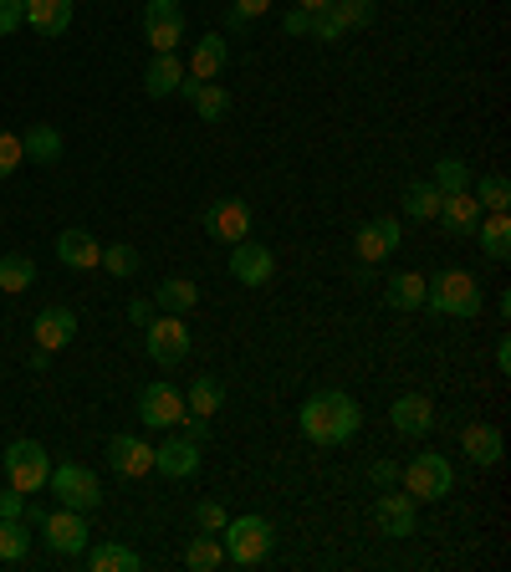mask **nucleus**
<instances>
[{
	"label": "nucleus",
	"mask_w": 511,
	"mask_h": 572,
	"mask_svg": "<svg viewBox=\"0 0 511 572\" xmlns=\"http://www.w3.org/2000/svg\"><path fill=\"white\" fill-rule=\"evenodd\" d=\"M297 425L312 445L322 450H333V445H348L364 425V410H358V399H348L343 389H322V394H307L302 410H297Z\"/></svg>",
	"instance_id": "nucleus-1"
},
{
	"label": "nucleus",
	"mask_w": 511,
	"mask_h": 572,
	"mask_svg": "<svg viewBox=\"0 0 511 572\" xmlns=\"http://www.w3.org/2000/svg\"><path fill=\"white\" fill-rule=\"evenodd\" d=\"M424 307L445 312V317H481V281L460 271V266H445L435 277H424Z\"/></svg>",
	"instance_id": "nucleus-2"
},
{
	"label": "nucleus",
	"mask_w": 511,
	"mask_h": 572,
	"mask_svg": "<svg viewBox=\"0 0 511 572\" xmlns=\"http://www.w3.org/2000/svg\"><path fill=\"white\" fill-rule=\"evenodd\" d=\"M220 547H225V562H241V568H256V562L271 558L277 547V527L266 516H231L220 527Z\"/></svg>",
	"instance_id": "nucleus-3"
},
{
	"label": "nucleus",
	"mask_w": 511,
	"mask_h": 572,
	"mask_svg": "<svg viewBox=\"0 0 511 572\" xmlns=\"http://www.w3.org/2000/svg\"><path fill=\"white\" fill-rule=\"evenodd\" d=\"M404 491L414 501H440L455 491V466L440 450H420V456L404 466Z\"/></svg>",
	"instance_id": "nucleus-4"
},
{
	"label": "nucleus",
	"mask_w": 511,
	"mask_h": 572,
	"mask_svg": "<svg viewBox=\"0 0 511 572\" xmlns=\"http://www.w3.org/2000/svg\"><path fill=\"white\" fill-rule=\"evenodd\" d=\"M46 491H57L62 506H73V512L88 516L92 506H102V481L92 475L88 466H77V460H67V466H52V475H46Z\"/></svg>",
	"instance_id": "nucleus-5"
},
{
	"label": "nucleus",
	"mask_w": 511,
	"mask_h": 572,
	"mask_svg": "<svg viewBox=\"0 0 511 572\" xmlns=\"http://www.w3.org/2000/svg\"><path fill=\"white\" fill-rule=\"evenodd\" d=\"M144 348L159 368H179L185 358H190V327H185V317H175V312L148 317L144 323Z\"/></svg>",
	"instance_id": "nucleus-6"
},
{
	"label": "nucleus",
	"mask_w": 511,
	"mask_h": 572,
	"mask_svg": "<svg viewBox=\"0 0 511 572\" xmlns=\"http://www.w3.org/2000/svg\"><path fill=\"white\" fill-rule=\"evenodd\" d=\"M46 475H52V460L36 440H11L5 445V481L21 491V496H36L46 491Z\"/></svg>",
	"instance_id": "nucleus-7"
},
{
	"label": "nucleus",
	"mask_w": 511,
	"mask_h": 572,
	"mask_svg": "<svg viewBox=\"0 0 511 572\" xmlns=\"http://www.w3.org/2000/svg\"><path fill=\"white\" fill-rule=\"evenodd\" d=\"M144 36L154 52H175L185 42V5L179 0H144Z\"/></svg>",
	"instance_id": "nucleus-8"
},
{
	"label": "nucleus",
	"mask_w": 511,
	"mask_h": 572,
	"mask_svg": "<svg viewBox=\"0 0 511 572\" xmlns=\"http://www.w3.org/2000/svg\"><path fill=\"white\" fill-rule=\"evenodd\" d=\"M185 394H179L175 383H148L144 394H138V419H144L148 429H179V419H185Z\"/></svg>",
	"instance_id": "nucleus-9"
},
{
	"label": "nucleus",
	"mask_w": 511,
	"mask_h": 572,
	"mask_svg": "<svg viewBox=\"0 0 511 572\" xmlns=\"http://www.w3.org/2000/svg\"><path fill=\"white\" fill-rule=\"evenodd\" d=\"M231 277L241 281V287H266V281L277 277V256L246 235V240H235L231 246Z\"/></svg>",
	"instance_id": "nucleus-10"
},
{
	"label": "nucleus",
	"mask_w": 511,
	"mask_h": 572,
	"mask_svg": "<svg viewBox=\"0 0 511 572\" xmlns=\"http://www.w3.org/2000/svg\"><path fill=\"white\" fill-rule=\"evenodd\" d=\"M42 531H46V547H52V552H62V558L88 552V521H82V512H73V506H62V512L46 516Z\"/></svg>",
	"instance_id": "nucleus-11"
},
{
	"label": "nucleus",
	"mask_w": 511,
	"mask_h": 572,
	"mask_svg": "<svg viewBox=\"0 0 511 572\" xmlns=\"http://www.w3.org/2000/svg\"><path fill=\"white\" fill-rule=\"evenodd\" d=\"M200 460L204 456L190 435H169L164 445H154V470L169 475V481H190V475H200Z\"/></svg>",
	"instance_id": "nucleus-12"
},
{
	"label": "nucleus",
	"mask_w": 511,
	"mask_h": 572,
	"mask_svg": "<svg viewBox=\"0 0 511 572\" xmlns=\"http://www.w3.org/2000/svg\"><path fill=\"white\" fill-rule=\"evenodd\" d=\"M204 231L215 235V240H225V246L246 240L251 235V205L246 200H235V194H225V200H215V205L204 210Z\"/></svg>",
	"instance_id": "nucleus-13"
},
{
	"label": "nucleus",
	"mask_w": 511,
	"mask_h": 572,
	"mask_svg": "<svg viewBox=\"0 0 511 572\" xmlns=\"http://www.w3.org/2000/svg\"><path fill=\"white\" fill-rule=\"evenodd\" d=\"M414 506H420V501L409 496V491H395V485H389V491H384L379 496V506H374V527H379V537H409V531H414Z\"/></svg>",
	"instance_id": "nucleus-14"
},
{
	"label": "nucleus",
	"mask_w": 511,
	"mask_h": 572,
	"mask_svg": "<svg viewBox=\"0 0 511 572\" xmlns=\"http://www.w3.org/2000/svg\"><path fill=\"white\" fill-rule=\"evenodd\" d=\"M31 338L42 352H57L77 338V312L73 307H42L36 312V323H31Z\"/></svg>",
	"instance_id": "nucleus-15"
},
{
	"label": "nucleus",
	"mask_w": 511,
	"mask_h": 572,
	"mask_svg": "<svg viewBox=\"0 0 511 572\" xmlns=\"http://www.w3.org/2000/svg\"><path fill=\"white\" fill-rule=\"evenodd\" d=\"M108 460H113L118 475L144 481L148 470H154V445L138 440V435H113V440H108Z\"/></svg>",
	"instance_id": "nucleus-16"
},
{
	"label": "nucleus",
	"mask_w": 511,
	"mask_h": 572,
	"mask_svg": "<svg viewBox=\"0 0 511 572\" xmlns=\"http://www.w3.org/2000/svg\"><path fill=\"white\" fill-rule=\"evenodd\" d=\"M389 425H395L399 435H409V440H420V435L435 429V404L424 394H399L395 410H389Z\"/></svg>",
	"instance_id": "nucleus-17"
},
{
	"label": "nucleus",
	"mask_w": 511,
	"mask_h": 572,
	"mask_svg": "<svg viewBox=\"0 0 511 572\" xmlns=\"http://www.w3.org/2000/svg\"><path fill=\"white\" fill-rule=\"evenodd\" d=\"M26 26L36 36H67L73 31V0H21Z\"/></svg>",
	"instance_id": "nucleus-18"
},
{
	"label": "nucleus",
	"mask_w": 511,
	"mask_h": 572,
	"mask_svg": "<svg viewBox=\"0 0 511 572\" xmlns=\"http://www.w3.org/2000/svg\"><path fill=\"white\" fill-rule=\"evenodd\" d=\"M225 61H231V46H225V36H200L195 42V57L185 61V77H195V82H215L220 72H225Z\"/></svg>",
	"instance_id": "nucleus-19"
},
{
	"label": "nucleus",
	"mask_w": 511,
	"mask_h": 572,
	"mask_svg": "<svg viewBox=\"0 0 511 572\" xmlns=\"http://www.w3.org/2000/svg\"><path fill=\"white\" fill-rule=\"evenodd\" d=\"M353 246H358V261H368V266L384 261V256L399 246V221L395 215H379V221L358 225V240H353Z\"/></svg>",
	"instance_id": "nucleus-20"
},
{
	"label": "nucleus",
	"mask_w": 511,
	"mask_h": 572,
	"mask_svg": "<svg viewBox=\"0 0 511 572\" xmlns=\"http://www.w3.org/2000/svg\"><path fill=\"white\" fill-rule=\"evenodd\" d=\"M179 98H190V108L204 123H220V117L231 113V92L220 88V82H195V77H185V82H179Z\"/></svg>",
	"instance_id": "nucleus-21"
},
{
	"label": "nucleus",
	"mask_w": 511,
	"mask_h": 572,
	"mask_svg": "<svg viewBox=\"0 0 511 572\" xmlns=\"http://www.w3.org/2000/svg\"><path fill=\"white\" fill-rule=\"evenodd\" d=\"M440 225L451 235H476V221H481V205H476V194L460 190V194H440Z\"/></svg>",
	"instance_id": "nucleus-22"
},
{
	"label": "nucleus",
	"mask_w": 511,
	"mask_h": 572,
	"mask_svg": "<svg viewBox=\"0 0 511 572\" xmlns=\"http://www.w3.org/2000/svg\"><path fill=\"white\" fill-rule=\"evenodd\" d=\"M57 261L73 266V271H92L102 261V246L92 231H62L57 235Z\"/></svg>",
	"instance_id": "nucleus-23"
},
{
	"label": "nucleus",
	"mask_w": 511,
	"mask_h": 572,
	"mask_svg": "<svg viewBox=\"0 0 511 572\" xmlns=\"http://www.w3.org/2000/svg\"><path fill=\"white\" fill-rule=\"evenodd\" d=\"M179 82H185V61L175 52H154V61H148V72H144L148 98H169V92H179Z\"/></svg>",
	"instance_id": "nucleus-24"
},
{
	"label": "nucleus",
	"mask_w": 511,
	"mask_h": 572,
	"mask_svg": "<svg viewBox=\"0 0 511 572\" xmlns=\"http://www.w3.org/2000/svg\"><path fill=\"white\" fill-rule=\"evenodd\" d=\"M476 240L491 261H507L511 256V215L507 210H486V221H476Z\"/></svg>",
	"instance_id": "nucleus-25"
},
{
	"label": "nucleus",
	"mask_w": 511,
	"mask_h": 572,
	"mask_svg": "<svg viewBox=\"0 0 511 572\" xmlns=\"http://www.w3.org/2000/svg\"><path fill=\"white\" fill-rule=\"evenodd\" d=\"M460 450H466L470 466H497L501 460V429L497 425H466Z\"/></svg>",
	"instance_id": "nucleus-26"
},
{
	"label": "nucleus",
	"mask_w": 511,
	"mask_h": 572,
	"mask_svg": "<svg viewBox=\"0 0 511 572\" xmlns=\"http://www.w3.org/2000/svg\"><path fill=\"white\" fill-rule=\"evenodd\" d=\"M21 148H26L31 164H57L62 159V133L52 128V123H31V128L21 133Z\"/></svg>",
	"instance_id": "nucleus-27"
},
{
	"label": "nucleus",
	"mask_w": 511,
	"mask_h": 572,
	"mask_svg": "<svg viewBox=\"0 0 511 572\" xmlns=\"http://www.w3.org/2000/svg\"><path fill=\"white\" fill-rule=\"evenodd\" d=\"M88 568L92 572H138V552L123 542H102V547H88Z\"/></svg>",
	"instance_id": "nucleus-28"
},
{
	"label": "nucleus",
	"mask_w": 511,
	"mask_h": 572,
	"mask_svg": "<svg viewBox=\"0 0 511 572\" xmlns=\"http://www.w3.org/2000/svg\"><path fill=\"white\" fill-rule=\"evenodd\" d=\"M384 302H389L395 312L424 307V277H420V271H399V277L384 287Z\"/></svg>",
	"instance_id": "nucleus-29"
},
{
	"label": "nucleus",
	"mask_w": 511,
	"mask_h": 572,
	"mask_svg": "<svg viewBox=\"0 0 511 572\" xmlns=\"http://www.w3.org/2000/svg\"><path fill=\"white\" fill-rule=\"evenodd\" d=\"M31 558V527L21 516H0V562H26Z\"/></svg>",
	"instance_id": "nucleus-30"
},
{
	"label": "nucleus",
	"mask_w": 511,
	"mask_h": 572,
	"mask_svg": "<svg viewBox=\"0 0 511 572\" xmlns=\"http://www.w3.org/2000/svg\"><path fill=\"white\" fill-rule=\"evenodd\" d=\"M220 404H225V383L210 379V373H200V379L190 383V394H185V410L200 414V419H210V414H215Z\"/></svg>",
	"instance_id": "nucleus-31"
},
{
	"label": "nucleus",
	"mask_w": 511,
	"mask_h": 572,
	"mask_svg": "<svg viewBox=\"0 0 511 572\" xmlns=\"http://www.w3.org/2000/svg\"><path fill=\"white\" fill-rule=\"evenodd\" d=\"M185 568H195V572L225 568V547L215 542V531H195V542L185 547Z\"/></svg>",
	"instance_id": "nucleus-32"
},
{
	"label": "nucleus",
	"mask_w": 511,
	"mask_h": 572,
	"mask_svg": "<svg viewBox=\"0 0 511 572\" xmlns=\"http://www.w3.org/2000/svg\"><path fill=\"white\" fill-rule=\"evenodd\" d=\"M399 205H404V221H435L440 215V190L430 184V179H420V184H409L404 190Z\"/></svg>",
	"instance_id": "nucleus-33"
},
{
	"label": "nucleus",
	"mask_w": 511,
	"mask_h": 572,
	"mask_svg": "<svg viewBox=\"0 0 511 572\" xmlns=\"http://www.w3.org/2000/svg\"><path fill=\"white\" fill-rule=\"evenodd\" d=\"M440 194H460L476 184V175H470V164L466 159H455V154H445V159L435 164V179H430Z\"/></svg>",
	"instance_id": "nucleus-34"
},
{
	"label": "nucleus",
	"mask_w": 511,
	"mask_h": 572,
	"mask_svg": "<svg viewBox=\"0 0 511 572\" xmlns=\"http://www.w3.org/2000/svg\"><path fill=\"white\" fill-rule=\"evenodd\" d=\"M195 302H200V287L185 277H169L159 287V307L164 312H175V317H185V312H195Z\"/></svg>",
	"instance_id": "nucleus-35"
},
{
	"label": "nucleus",
	"mask_w": 511,
	"mask_h": 572,
	"mask_svg": "<svg viewBox=\"0 0 511 572\" xmlns=\"http://www.w3.org/2000/svg\"><path fill=\"white\" fill-rule=\"evenodd\" d=\"M31 281H36V261L31 256H0V292H26Z\"/></svg>",
	"instance_id": "nucleus-36"
},
{
	"label": "nucleus",
	"mask_w": 511,
	"mask_h": 572,
	"mask_svg": "<svg viewBox=\"0 0 511 572\" xmlns=\"http://www.w3.org/2000/svg\"><path fill=\"white\" fill-rule=\"evenodd\" d=\"M476 205L481 210H511V179L507 175H481V184H476Z\"/></svg>",
	"instance_id": "nucleus-37"
},
{
	"label": "nucleus",
	"mask_w": 511,
	"mask_h": 572,
	"mask_svg": "<svg viewBox=\"0 0 511 572\" xmlns=\"http://www.w3.org/2000/svg\"><path fill=\"white\" fill-rule=\"evenodd\" d=\"M327 11L337 15V26L343 31H353V26H368V21L379 15V5H374V0H333Z\"/></svg>",
	"instance_id": "nucleus-38"
},
{
	"label": "nucleus",
	"mask_w": 511,
	"mask_h": 572,
	"mask_svg": "<svg viewBox=\"0 0 511 572\" xmlns=\"http://www.w3.org/2000/svg\"><path fill=\"white\" fill-rule=\"evenodd\" d=\"M102 271H108V277H118V281H129L133 271H138V250L133 246H102Z\"/></svg>",
	"instance_id": "nucleus-39"
},
{
	"label": "nucleus",
	"mask_w": 511,
	"mask_h": 572,
	"mask_svg": "<svg viewBox=\"0 0 511 572\" xmlns=\"http://www.w3.org/2000/svg\"><path fill=\"white\" fill-rule=\"evenodd\" d=\"M26 164V148H21V133H5L0 128V179H11L15 169Z\"/></svg>",
	"instance_id": "nucleus-40"
},
{
	"label": "nucleus",
	"mask_w": 511,
	"mask_h": 572,
	"mask_svg": "<svg viewBox=\"0 0 511 572\" xmlns=\"http://www.w3.org/2000/svg\"><path fill=\"white\" fill-rule=\"evenodd\" d=\"M225 521H231V516H225L220 501H200V506H195V527H200V531H220Z\"/></svg>",
	"instance_id": "nucleus-41"
},
{
	"label": "nucleus",
	"mask_w": 511,
	"mask_h": 572,
	"mask_svg": "<svg viewBox=\"0 0 511 572\" xmlns=\"http://www.w3.org/2000/svg\"><path fill=\"white\" fill-rule=\"evenodd\" d=\"M307 36H318V42H337V36H343V26H337L333 11H312V31H307Z\"/></svg>",
	"instance_id": "nucleus-42"
},
{
	"label": "nucleus",
	"mask_w": 511,
	"mask_h": 572,
	"mask_svg": "<svg viewBox=\"0 0 511 572\" xmlns=\"http://www.w3.org/2000/svg\"><path fill=\"white\" fill-rule=\"evenodd\" d=\"M26 26V11H21V0H0V36H11V31Z\"/></svg>",
	"instance_id": "nucleus-43"
},
{
	"label": "nucleus",
	"mask_w": 511,
	"mask_h": 572,
	"mask_svg": "<svg viewBox=\"0 0 511 572\" xmlns=\"http://www.w3.org/2000/svg\"><path fill=\"white\" fill-rule=\"evenodd\" d=\"M281 31H287V36H307V31H312V11H302V5L287 11L281 15Z\"/></svg>",
	"instance_id": "nucleus-44"
},
{
	"label": "nucleus",
	"mask_w": 511,
	"mask_h": 572,
	"mask_svg": "<svg viewBox=\"0 0 511 572\" xmlns=\"http://www.w3.org/2000/svg\"><path fill=\"white\" fill-rule=\"evenodd\" d=\"M179 429H185V435H190L195 445L210 440V419H200V414H185V419H179Z\"/></svg>",
	"instance_id": "nucleus-45"
},
{
	"label": "nucleus",
	"mask_w": 511,
	"mask_h": 572,
	"mask_svg": "<svg viewBox=\"0 0 511 572\" xmlns=\"http://www.w3.org/2000/svg\"><path fill=\"white\" fill-rule=\"evenodd\" d=\"M368 475H374V485H384V491H389V485H399V466H395V460H379Z\"/></svg>",
	"instance_id": "nucleus-46"
},
{
	"label": "nucleus",
	"mask_w": 511,
	"mask_h": 572,
	"mask_svg": "<svg viewBox=\"0 0 511 572\" xmlns=\"http://www.w3.org/2000/svg\"><path fill=\"white\" fill-rule=\"evenodd\" d=\"M21 512H26V496H21L15 485L11 491H0V516H21Z\"/></svg>",
	"instance_id": "nucleus-47"
},
{
	"label": "nucleus",
	"mask_w": 511,
	"mask_h": 572,
	"mask_svg": "<svg viewBox=\"0 0 511 572\" xmlns=\"http://www.w3.org/2000/svg\"><path fill=\"white\" fill-rule=\"evenodd\" d=\"M231 11H235V15H246V21H256V15L271 11V0H235Z\"/></svg>",
	"instance_id": "nucleus-48"
},
{
	"label": "nucleus",
	"mask_w": 511,
	"mask_h": 572,
	"mask_svg": "<svg viewBox=\"0 0 511 572\" xmlns=\"http://www.w3.org/2000/svg\"><path fill=\"white\" fill-rule=\"evenodd\" d=\"M129 317H133V323H138V327H144L148 317H154V307H148L144 296H133V302H129Z\"/></svg>",
	"instance_id": "nucleus-49"
},
{
	"label": "nucleus",
	"mask_w": 511,
	"mask_h": 572,
	"mask_svg": "<svg viewBox=\"0 0 511 572\" xmlns=\"http://www.w3.org/2000/svg\"><path fill=\"white\" fill-rule=\"evenodd\" d=\"M497 368H501V373H511V343L507 338L497 343Z\"/></svg>",
	"instance_id": "nucleus-50"
},
{
	"label": "nucleus",
	"mask_w": 511,
	"mask_h": 572,
	"mask_svg": "<svg viewBox=\"0 0 511 572\" xmlns=\"http://www.w3.org/2000/svg\"><path fill=\"white\" fill-rule=\"evenodd\" d=\"M297 5H302V11H327L333 0H297Z\"/></svg>",
	"instance_id": "nucleus-51"
}]
</instances>
